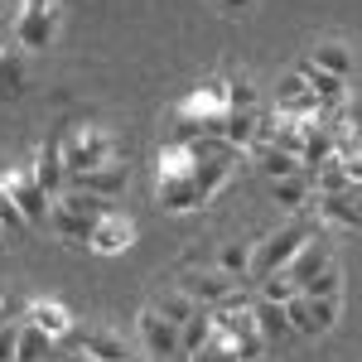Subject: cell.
Instances as JSON below:
<instances>
[{
  "label": "cell",
  "mask_w": 362,
  "mask_h": 362,
  "mask_svg": "<svg viewBox=\"0 0 362 362\" xmlns=\"http://www.w3.org/2000/svg\"><path fill=\"white\" fill-rule=\"evenodd\" d=\"M107 218V198L97 194H78V189H68L63 198H54V213H49V223L63 242H92V227Z\"/></svg>",
  "instance_id": "6da1fadb"
},
{
  "label": "cell",
  "mask_w": 362,
  "mask_h": 362,
  "mask_svg": "<svg viewBox=\"0 0 362 362\" xmlns=\"http://www.w3.org/2000/svg\"><path fill=\"white\" fill-rule=\"evenodd\" d=\"M309 237H314L309 223H285L280 232H271L266 242H256V251H251V285H261L266 276H280V271L300 256V247H305Z\"/></svg>",
  "instance_id": "7a4b0ae2"
},
{
  "label": "cell",
  "mask_w": 362,
  "mask_h": 362,
  "mask_svg": "<svg viewBox=\"0 0 362 362\" xmlns=\"http://www.w3.org/2000/svg\"><path fill=\"white\" fill-rule=\"evenodd\" d=\"M0 189L15 198V208L25 213V223H29V227L49 223V213H54V198L39 189V179H34V165H15V169H5V174H0Z\"/></svg>",
  "instance_id": "3957f363"
},
{
  "label": "cell",
  "mask_w": 362,
  "mask_h": 362,
  "mask_svg": "<svg viewBox=\"0 0 362 362\" xmlns=\"http://www.w3.org/2000/svg\"><path fill=\"white\" fill-rule=\"evenodd\" d=\"M58 150H63V165H68L73 179H78V174H92V169H102V165H112V160H116V140L107 136V131H73Z\"/></svg>",
  "instance_id": "277c9868"
},
{
  "label": "cell",
  "mask_w": 362,
  "mask_h": 362,
  "mask_svg": "<svg viewBox=\"0 0 362 362\" xmlns=\"http://www.w3.org/2000/svg\"><path fill=\"white\" fill-rule=\"evenodd\" d=\"M54 34H58V5H20V15H15V44L25 49V54H44V49H54Z\"/></svg>",
  "instance_id": "5b68a950"
},
{
  "label": "cell",
  "mask_w": 362,
  "mask_h": 362,
  "mask_svg": "<svg viewBox=\"0 0 362 362\" xmlns=\"http://www.w3.org/2000/svg\"><path fill=\"white\" fill-rule=\"evenodd\" d=\"M136 329H140V343H145L150 362H174V358H184V353H179V329H174V324H169V319H165L155 305L140 309Z\"/></svg>",
  "instance_id": "8992f818"
},
{
  "label": "cell",
  "mask_w": 362,
  "mask_h": 362,
  "mask_svg": "<svg viewBox=\"0 0 362 362\" xmlns=\"http://www.w3.org/2000/svg\"><path fill=\"white\" fill-rule=\"evenodd\" d=\"M237 285H242V280H232L227 271H218V266H213V271H189V276L179 280V290H184V295H189L198 309L227 305V300L237 295Z\"/></svg>",
  "instance_id": "52a82bcc"
},
{
  "label": "cell",
  "mask_w": 362,
  "mask_h": 362,
  "mask_svg": "<svg viewBox=\"0 0 362 362\" xmlns=\"http://www.w3.org/2000/svg\"><path fill=\"white\" fill-rule=\"evenodd\" d=\"M329 266H334V256H329V237H324V232H314L305 247H300V256H295V261L285 266V276H290L295 285H300V290H305L309 280H314V276H324Z\"/></svg>",
  "instance_id": "ba28073f"
},
{
  "label": "cell",
  "mask_w": 362,
  "mask_h": 362,
  "mask_svg": "<svg viewBox=\"0 0 362 362\" xmlns=\"http://www.w3.org/2000/svg\"><path fill=\"white\" fill-rule=\"evenodd\" d=\"M34 179H39V189H44L49 198H63V194H68L73 174H68L63 150H58L54 140H44V145H39V155H34Z\"/></svg>",
  "instance_id": "9c48e42d"
},
{
  "label": "cell",
  "mask_w": 362,
  "mask_h": 362,
  "mask_svg": "<svg viewBox=\"0 0 362 362\" xmlns=\"http://www.w3.org/2000/svg\"><path fill=\"white\" fill-rule=\"evenodd\" d=\"M87 247L97 251V256H121L126 247H136V223L121 218V213H107L102 223L92 227V242Z\"/></svg>",
  "instance_id": "30bf717a"
},
{
  "label": "cell",
  "mask_w": 362,
  "mask_h": 362,
  "mask_svg": "<svg viewBox=\"0 0 362 362\" xmlns=\"http://www.w3.org/2000/svg\"><path fill=\"white\" fill-rule=\"evenodd\" d=\"M155 198H160L165 213H194L198 203H203V194L194 189V174H160Z\"/></svg>",
  "instance_id": "8fae6325"
},
{
  "label": "cell",
  "mask_w": 362,
  "mask_h": 362,
  "mask_svg": "<svg viewBox=\"0 0 362 362\" xmlns=\"http://www.w3.org/2000/svg\"><path fill=\"white\" fill-rule=\"evenodd\" d=\"M73 353H83V358H97V362H131V348L121 343L116 334H102V329H92V334H78L73 329Z\"/></svg>",
  "instance_id": "7c38bea8"
},
{
  "label": "cell",
  "mask_w": 362,
  "mask_h": 362,
  "mask_svg": "<svg viewBox=\"0 0 362 362\" xmlns=\"http://www.w3.org/2000/svg\"><path fill=\"white\" fill-rule=\"evenodd\" d=\"M126 184H131V169L121 165V160H112V165H102V169H92V174H78V179H73L78 194H97V198H116Z\"/></svg>",
  "instance_id": "4fadbf2b"
},
{
  "label": "cell",
  "mask_w": 362,
  "mask_h": 362,
  "mask_svg": "<svg viewBox=\"0 0 362 362\" xmlns=\"http://www.w3.org/2000/svg\"><path fill=\"white\" fill-rule=\"evenodd\" d=\"M25 324H34V329H44V334L54 338V343H63V338H73V314L58 305V300H34V305L25 309Z\"/></svg>",
  "instance_id": "5bb4252c"
},
{
  "label": "cell",
  "mask_w": 362,
  "mask_h": 362,
  "mask_svg": "<svg viewBox=\"0 0 362 362\" xmlns=\"http://www.w3.org/2000/svg\"><path fill=\"white\" fill-rule=\"evenodd\" d=\"M295 73H300V78L309 83V92H314V97L324 102V112H329V107H338V102L348 97V87H343V78H334V73H324V68H319V63H309V58L300 63V68H295Z\"/></svg>",
  "instance_id": "9a60e30c"
},
{
  "label": "cell",
  "mask_w": 362,
  "mask_h": 362,
  "mask_svg": "<svg viewBox=\"0 0 362 362\" xmlns=\"http://www.w3.org/2000/svg\"><path fill=\"white\" fill-rule=\"evenodd\" d=\"M29 83V73H25V49L20 44H5L0 49V102H10V97H20Z\"/></svg>",
  "instance_id": "2e32d148"
},
{
  "label": "cell",
  "mask_w": 362,
  "mask_h": 362,
  "mask_svg": "<svg viewBox=\"0 0 362 362\" xmlns=\"http://www.w3.org/2000/svg\"><path fill=\"white\" fill-rule=\"evenodd\" d=\"M232 165H237V160H227V155H208V160H198V165H194V189L203 198H213L227 179H232Z\"/></svg>",
  "instance_id": "e0dca14e"
},
{
  "label": "cell",
  "mask_w": 362,
  "mask_h": 362,
  "mask_svg": "<svg viewBox=\"0 0 362 362\" xmlns=\"http://www.w3.org/2000/svg\"><path fill=\"white\" fill-rule=\"evenodd\" d=\"M256 165H261V174L276 184V179H290V174H305V165H300V155H290V150H280V145H256Z\"/></svg>",
  "instance_id": "ac0fdd59"
},
{
  "label": "cell",
  "mask_w": 362,
  "mask_h": 362,
  "mask_svg": "<svg viewBox=\"0 0 362 362\" xmlns=\"http://www.w3.org/2000/svg\"><path fill=\"white\" fill-rule=\"evenodd\" d=\"M251 242H223L218 247V271H227L232 280H242V285H251Z\"/></svg>",
  "instance_id": "d6986e66"
},
{
  "label": "cell",
  "mask_w": 362,
  "mask_h": 362,
  "mask_svg": "<svg viewBox=\"0 0 362 362\" xmlns=\"http://www.w3.org/2000/svg\"><path fill=\"white\" fill-rule=\"evenodd\" d=\"M54 353V338L44 334V329H34L20 319V338H15V362H44Z\"/></svg>",
  "instance_id": "ffe728a7"
},
{
  "label": "cell",
  "mask_w": 362,
  "mask_h": 362,
  "mask_svg": "<svg viewBox=\"0 0 362 362\" xmlns=\"http://www.w3.org/2000/svg\"><path fill=\"white\" fill-rule=\"evenodd\" d=\"M314 208H319L324 223H334V227H362V213L348 203V194H319Z\"/></svg>",
  "instance_id": "44dd1931"
},
{
  "label": "cell",
  "mask_w": 362,
  "mask_h": 362,
  "mask_svg": "<svg viewBox=\"0 0 362 362\" xmlns=\"http://www.w3.org/2000/svg\"><path fill=\"white\" fill-rule=\"evenodd\" d=\"M213 334H218V329H213V309H198L194 319L179 329V353H184V358H194V353H198V348H203Z\"/></svg>",
  "instance_id": "7402d4cb"
},
{
  "label": "cell",
  "mask_w": 362,
  "mask_h": 362,
  "mask_svg": "<svg viewBox=\"0 0 362 362\" xmlns=\"http://www.w3.org/2000/svg\"><path fill=\"white\" fill-rule=\"evenodd\" d=\"M256 334L266 343H280L290 334V319H285V305H271V300H256Z\"/></svg>",
  "instance_id": "603a6c76"
},
{
  "label": "cell",
  "mask_w": 362,
  "mask_h": 362,
  "mask_svg": "<svg viewBox=\"0 0 362 362\" xmlns=\"http://www.w3.org/2000/svg\"><path fill=\"white\" fill-rule=\"evenodd\" d=\"M309 63H319V68H324V73H334V78H348V68H353V58H348V49H343L338 39H324V44H314Z\"/></svg>",
  "instance_id": "cb8c5ba5"
},
{
  "label": "cell",
  "mask_w": 362,
  "mask_h": 362,
  "mask_svg": "<svg viewBox=\"0 0 362 362\" xmlns=\"http://www.w3.org/2000/svg\"><path fill=\"white\" fill-rule=\"evenodd\" d=\"M155 309L165 314V319L174 324V329H184V324H189V319L198 314V305L189 300V295H184V290H179V285H174V290H165V295L155 300Z\"/></svg>",
  "instance_id": "d4e9b609"
},
{
  "label": "cell",
  "mask_w": 362,
  "mask_h": 362,
  "mask_svg": "<svg viewBox=\"0 0 362 362\" xmlns=\"http://www.w3.org/2000/svg\"><path fill=\"white\" fill-rule=\"evenodd\" d=\"M218 140H227L232 150H247L251 140H256V116H251V112H227L223 136H218Z\"/></svg>",
  "instance_id": "484cf974"
},
{
  "label": "cell",
  "mask_w": 362,
  "mask_h": 362,
  "mask_svg": "<svg viewBox=\"0 0 362 362\" xmlns=\"http://www.w3.org/2000/svg\"><path fill=\"white\" fill-rule=\"evenodd\" d=\"M271 198H276L280 208H305V203H309V184H305V174L276 179V184H271Z\"/></svg>",
  "instance_id": "4316f807"
},
{
  "label": "cell",
  "mask_w": 362,
  "mask_h": 362,
  "mask_svg": "<svg viewBox=\"0 0 362 362\" xmlns=\"http://www.w3.org/2000/svg\"><path fill=\"white\" fill-rule=\"evenodd\" d=\"M295 295H300V285L285 276V271H280V276H266L256 285V300H271V305H290Z\"/></svg>",
  "instance_id": "83f0119b"
},
{
  "label": "cell",
  "mask_w": 362,
  "mask_h": 362,
  "mask_svg": "<svg viewBox=\"0 0 362 362\" xmlns=\"http://www.w3.org/2000/svg\"><path fill=\"white\" fill-rule=\"evenodd\" d=\"M353 189V179H348V169H343V160H324V169H319V194H348Z\"/></svg>",
  "instance_id": "f1b7e54d"
},
{
  "label": "cell",
  "mask_w": 362,
  "mask_h": 362,
  "mask_svg": "<svg viewBox=\"0 0 362 362\" xmlns=\"http://www.w3.org/2000/svg\"><path fill=\"white\" fill-rule=\"evenodd\" d=\"M334 324H338V295L334 300H309V334H329Z\"/></svg>",
  "instance_id": "f546056e"
},
{
  "label": "cell",
  "mask_w": 362,
  "mask_h": 362,
  "mask_svg": "<svg viewBox=\"0 0 362 362\" xmlns=\"http://www.w3.org/2000/svg\"><path fill=\"white\" fill-rule=\"evenodd\" d=\"M194 150L189 145H165L160 150V174H194Z\"/></svg>",
  "instance_id": "4dcf8cb0"
},
{
  "label": "cell",
  "mask_w": 362,
  "mask_h": 362,
  "mask_svg": "<svg viewBox=\"0 0 362 362\" xmlns=\"http://www.w3.org/2000/svg\"><path fill=\"white\" fill-rule=\"evenodd\" d=\"M338 290H343V271H338V266H329L324 276H314V280H309L300 295H309V300H334Z\"/></svg>",
  "instance_id": "1f68e13d"
},
{
  "label": "cell",
  "mask_w": 362,
  "mask_h": 362,
  "mask_svg": "<svg viewBox=\"0 0 362 362\" xmlns=\"http://www.w3.org/2000/svg\"><path fill=\"white\" fill-rule=\"evenodd\" d=\"M189 362H237V353H232V343H227L223 334H213V338H208V343H203V348H198Z\"/></svg>",
  "instance_id": "d6a6232c"
},
{
  "label": "cell",
  "mask_w": 362,
  "mask_h": 362,
  "mask_svg": "<svg viewBox=\"0 0 362 362\" xmlns=\"http://www.w3.org/2000/svg\"><path fill=\"white\" fill-rule=\"evenodd\" d=\"M227 107H232V112H251V107H256V87L242 83V78H232V83H227Z\"/></svg>",
  "instance_id": "836d02e7"
},
{
  "label": "cell",
  "mask_w": 362,
  "mask_h": 362,
  "mask_svg": "<svg viewBox=\"0 0 362 362\" xmlns=\"http://www.w3.org/2000/svg\"><path fill=\"white\" fill-rule=\"evenodd\" d=\"M266 348H271V343H266L261 334H247V338H237V343H232V353H237V362H256L261 353H266Z\"/></svg>",
  "instance_id": "e575fe53"
},
{
  "label": "cell",
  "mask_w": 362,
  "mask_h": 362,
  "mask_svg": "<svg viewBox=\"0 0 362 362\" xmlns=\"http://www.w3.org/2000/svg\"><path fill=\"white\" fill-rule=\"evenodd\" d=\"M285 319H290L295 334H309V300H305V295H295V300L285 305Z\"/></svg>",
  "instance_id": "d590c367"
},
{
  "label": "cell",
  "mask_w": 362,
  "mask_h": 362,
  "mask_svg": "<svg viewBox=\"0 0 362 362\" xmlns=\"http://www.w3.org/2000/svg\"><path fill=\"white\" fill-rule=\"evenodd\" d=\"M0 227H15V232H25V213H20V208H15V198L5 194V189H0Z\"/></svg>",
  "instance_id": "8d00e7d4"
},
{
  "label": "cell",
  "mask_w": 362,
  "mask_h": 362,
  "mask_svg": "<svg viewBox=\"0 0 362 362\" xmlns=\"http://www.w3.org/2000/svg\"><path fill=\"white\" fill-rule=\"evenodd\" d=\"M15 338H20V324L0 329V362H15Z\"/></svg>",
  "instance_id": "74e56055"
},
{
  "label": "cell",
  "mask_w": 362,
  "mask_h": 362,
  "mask_svg": "<svg viewBox=\"0 0 362 362\" xmlns=\"http://www.w3.org/2000/svg\"><path fill=\"white\" fill-rule=\"evenodd\" d=\"M343 116H348V126H358V131H362V92H353V97H348Z\"/></svg>",
  "instance_id": "f35d334b"
},
{
  "label": "cell",
  "mask_w": 362,
  "mask_h": 362,
  "mask_svg": "<svg viewBox=\"0 0 362 362\" xmlns=\"http://www.w3.org/2000/svg\"><path fill=\"white\" fill-rule=\"evenodd\" d=\"M218 5H223L227 15H247V10L256 5V0H218Z\"/></svg>",
  "instance_id": "ab89813d"
},
{
  "label": "cell",
  "mask_w": 362,
  "mask_h": 362,
  "mask_svg": "<svg viewBox=\"0 0 362 362\" xmlns=\"http://www.w3.org/2000/svg\"><path fill=\"white\" fill-rule=\"evenodd\" d=\"M348 203H353V208L362 213V184H353V189H348Z\"/></svg>",
  "instance_id": "60d3db41"
},
{
  "label": "cell",
  "mask_w": 362,
  "mask_h": 362,
  "mask_svg": "<svg viewBox=\"0 0 362 362\" xmlns=\"http://www.w3.org/2000/svg\"><path fill=\"white\" fill-rule=\"evenodd\" d=\"M68 362H97V358H83V353H73V358H68Z\"/></svg>",
  "instance_id": "b9f144b4"
},
{
  "label": "cell",
  "mask_w": 362,
  "mask_h": 362,
  "mask_svg": "<svg viewBox=\"0 0 362 362\" xmlns=\"http://www.w3.org/2000/svg\"><path fill=\"white\" fill-rule=\"evenodd\" d=\"M20 5H49V0H20Z\"/></svg>",
  "instance_id": "7bdbcfd3"
},
{
  "label": "cell",
  "mask_w": 362,
  "mask_h": 362,
  "mask_svg": "<svg viewBox=\"0 0 362 362\" xmlns=\"http://www.w3.org/2000/svg\"><path fill=\"white\" fill-rule=\"evenodd\" d=\"M0 329H5V305H0Z\"/></svg>",
  "instance_id": "ee69618b"
},
{
  "label": "cell",
  "mask_w": 362,
  "mask_h": 362,
  "mask_svg": "<svg viewBox=\"0 0 362 362\" xmlns=\"http://www.w3.org/2000/svg\"><path fill=\"white\" fill-rule=\"evenodd\" d=\"M174 362H189V358H174Z\"/></svg>",
  "instance_id": "f6af8a7d"
},
{
  "label": "cell",
  "mask_w": 362,
  "mask_h": 362,
  "mask_svg": "<svg viewBox=\"0 0 362 362\" xmlns=\"http://www.w3.org/2000/svg\"><path fill=\"white\" fill-rule=\"evenodd\" d=\"M0 20H5V10H0Z\"/></svg>",
  "instance_id": "bcb514c9"
},
{
  "label": "cell",
  "mask_w": 362,
  "mask_h": 362,
  "mask_svg": "<svg viewBox=\"0 0 362 362\" xmlns=\"http://www.w3.org/2000/svg\"><path fill=\"white\" fill-rule=\"evenodd\" d=\"M0 49H5V44H0Z\"/></svg>",
  "instance_id": "7dc6e473"
}]
</instances>
